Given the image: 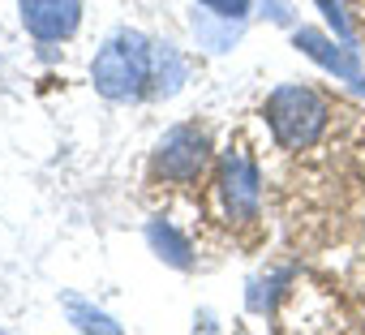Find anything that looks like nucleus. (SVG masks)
<instances>
[{"label": "nucleus", "instance_id": "f257e3e1", "mask_svg": "<svg viewBox=\"0 0 365 335\" xmlns=\"http://www.w3.org/2000/svg\"><path fill=\"white\" fill-rule=\"evenodd\" d=\"M150 61H155V43L138 31H116L95 65H91V82L103 99L112 103H125V99H138L142 91H150Z\"/></svg>", "mask_w": 365, "mask_h": 335}, {"label": "nucleus", "instance_id": "f03ea898", "mask_svg": "<svg viewBox=\"0 0 365 335\" xmlns=\"http://www.w3.org/2000/svg\"><path fill=\"white\" fill-rule=\"evenodd\" d=\"M327 120H331V108H327V99L314 86L292 82V86L271 91V99H267V125H271L275 142L288 146V150L314 146L322 138Z\"/></svg>", "mask_w": 365, "mask_h": 335}, {"label": "nucleus", "instance_id": "7ed1b4c3", "mask_svg": "<svg viewBox=\"0 0 365 335\" xmlns=\"http://www.w3.org/2000/svg\"><path fill=\"white\" fill-rule=\"evenodd\" d=\"M207 163H211V142L194 125L168 129L163 142L155 146V177L159 181H172V185H194V181H202Z\"/></svg>", "mask_w": 365, "mask_h": 335}, {"label": "nucleus", "instance_id": "20e7f679", "mask_svg": "<svg viewBox=\"0 0 365 335\" xmlns=\"http://www.w3.org/2000/svg\"><path fill=\"white\" fill-rule=\"evenodd\" d=\"M220 194H224V211L228 220H254L258 202H262V181H258V163L245 146H232L220 163Z\"/></svg>", "mask_w": 365, "mask_h": 335}, {"label": "nucleus", "instance_id": "39448f33", "mask_svg": "<svg viewBox=\"0 0 365 335\" xmlns=\"http://www.w3.org/2000/svg\"><path fill=\"white\" fill-rule=\"evenodd\" d=\"M18 9H22V26L39 43H61L82 22V0H18Z\"/></svg>", "mask_w": 365, "mask_h": 335}, {"label": "nucleus", "instance_id": "423d86ee", "mask_svg": "<svg viewBox=\"0 0 365 335\" xmlns=\"http://www.w3.org/2000/svg\"><path fill=\"white\" fill-rule=\"evenodd\" d=\"M292 43H297L314 65H322L327 73L352 82V86L365 95V69H361V61L352 56V48H344V43L335 48V39H327L322 31H309V26H297V31H292Z\"/></svg>", "mask_w": 365, "mask_h": 335}, {"label": "nucleus", "instance_id": "0eeeda50", "mask_svg": "<svg viewBox=\"0 0 365 335\" xmlns=\"http://www.w3.org/2000/svg\"><path fill=\"white\" fill-rule=\"evenodd\" d=\"M146 241H150V249H155L168 267H176V271H190V267H194V249H190V241L180 237L168 220H150V224H146Z\"/></svg>", "mask_w": 365, "mask_h": 335}, {"label": "nucleus", "instance_id": "6e6552de", "mask_svg": "<svg viewBox=\"0 0 365 335\" xmlns=\"http://www.w3.org/2000/svg\"><path fill=\"white\" fill-rule=\"evenodd\" d=\"M185 82V65L168 43H155V61H150V91L155 95H176Z\"/></svg>", "mask_w": 365, "mask_h": 335}, {"label": "nucleus", "instance_id": "1a4fd4ad", "mask_svg": "<svg viewBox=\"0 0 365 335\" xmlns=\"http://www.w3.org/2000/svg\"><path fill=\"white\" fill-rule=\"evenodd\" d=\"M194 35L211 48V52H228L241 39V18H224V26H215L207 14H194Z\"/></svg>", "mask_w": 365, "mask_h": 335}, {"label": "nucleus", "instance_id": "9d476101", "mask_svg": "<svg viewBox=\"0 0 365 335\" xmlns=\"http://www.w3.org/2000/svg\"><path fill=\"white\" fill-rule=\"evenodd\" d=\"M69 318H73V326H82V331H108V335L120 331V322H112L108 314H99V309H91V305H82V301H69Z\"/></svg>", "mask_w": 365, "mask_h": 335}, {"label": "nucleus", "instance_id": "9b49d317", "mask_svg": "<svg viewBox=\"0 0 365 335\" xmlns=\"http://www.w3.org/2000/svg\"><path fill=\"white\" fill-rule=\"evenodd\" d=\"M202 9H211L215 18H241L245 22V14H250V0H198Z\"/></svg>", "mask_w": 365, "mask_h": 335}, {"label": "nucleus", "instance_id": "f8f14e48", "mask_svg": "<svg viewBox=\"0 0 365 335\" xmlns=\"http://www.w3.org/2000/svg\"><path fill=\"white\" fill-rule=\"evenodd\" d=\"M318 9H322V18L331 22V31H335V35L348 43V39H352V31H348V18L339 14V0H318Z\"/></svg>", "mask_w": 365, "mask_h": 335}]
</instances>
